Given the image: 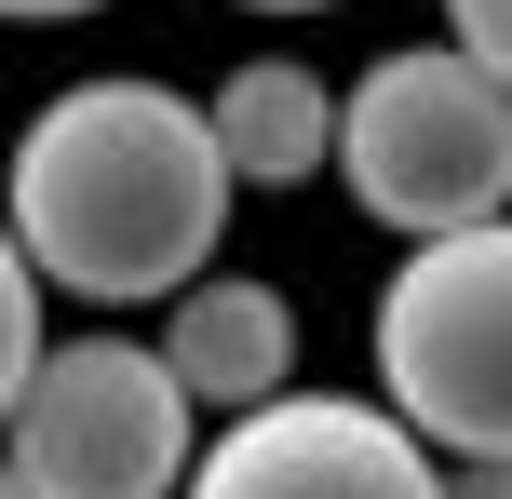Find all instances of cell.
I'll list each match as a JSON object with an SVG mask.
<instances>
[{"label": "cell", "mask_w": 512, "mask_h": 499, "mask_svg": "<svg viewBox=\"0 0 512 499\" xmlns=\"http://www.w3.org/2000/svg\"><path fill=\"white\" fill-rule=\"evenodd\" d=\"M230 149L176 81H68L27 108L14 162H0V216H14L27 270L81 311H135V297H189L230 243Z\"/></svg>", "instance_id": "obj_1"}, {"label": "cell", "mask_w": 512, "mask_h": 499, "mask_svg": "<svg viewBox=\"0 0 512 499\" xmlns=\"http://www.w3.org/2000/svg\"><path fill=\"white\" fill-rule=\"evenodd\" d=\"M337 176L391 243L512 216V81L472 68L459 41H391L337 95Z\"/></svg>", "instance_id": "obj_2"}, {"label": "cell", "mask_w": 512, "mask_h": 499, "mask_svg": "<svg viewBox=\"0 0 512 499\" xmlns=\"http://www.w3.org/2000/svg\"><path fill=\"white\" fill-rule=\"evenodd\" d=\"M364 338H378V405L432 459H512V216L405 243Z\"/></svg>", "instance_id": "obj_3"}, {"label": "cell", "mask_w": 512, "mask_h": 499, "mask_svg": "<svg viewBox=\"0 0 512 499\" xmlns=\"http://www.w3.org/2000/svg\"><path fill=\"white\" fill-rule=\"evenodd\" d=\"M0 459L27 473V499H176L189 486V378L162 365V338H41L14 419H0Z\"/></svg>", "instance_id": "obj_4"}, {"label": "cell", "mask_w": 512, "mask_h": 499, "mask_svg": "<svg viewBox=\"0 0 512 499\" xmlns=\"http://www.w3.org/2000/svg\"><path fill=\"white\" fill-rule=\"evenodd\" d=\"M176 499H445V459L378 392H270L230 405Z\"/></svg>", "instance_id": "obj_5"}, {"label": "cell", "mask_w": 512, "mask_h": 499, "mask_svg": "<svg viewBox=\"0 0 512 499\" xmlns=\"http://www.w3.org/2000/svg\"><path fill=\"white\" fill-rule=\"evenodd\" d=\"M162 365L189 378V405H270L297 392V297L256 270H203L189 297H162Z\"/></svg>", "instance_id": "obj_6"}, {"label": "cell", "mask_w": 512, "mask_h": 499, "mask_svg": "<svg viewBox=\"0 0 512 499\" xmlns=\"http://www.w3.org/2000/svg\"><path fill=\"white\" fill-rule=\"evenodd\" d=\"M203 122H216V149H230L243 189H297V176L337 162V81H310L297 54H243L203 95Z\"/></svg>", "instance_id": "obj_7"}, {"label": "cell", "mask_w": 512, "mask_h": 499, "mask_svg": "<svg viewBox=\"0 0 512 499\" xmlns=\"http://www.w3.org/2000/svg\"><path fill=\"white\" fill-rule=\"evenodd\" d=\"M41 270H27V243H14V216H0V419H14V392H27V365H41Z\"/></svg>", "instance_id": "obj_8"}, {"label": "cell", "mask_w": 512, "mask_h": 499, "mask_svg": "<svg viewBox=\"0 0 512 499\" xmlns=\"http://www.w3.org/2000/svg\"><path fill=\"white\" fill-rule=\"evenodd\" d=\"M445 41H459L472 68H499V81H512V0H445Z\"/></svg>", "instance_id": "obj_9"}, {"label": "cell", "mask_w": 512, "mask_h": 499, "mask_svg": "<svg viewBox=\"0 0 512 499\" xmlns=\"http://www.w3.org/2000/svg\"><path fill=\"white\" fill-rule=\"evenodd\" d=\"M445 499H512V459H445Z\"/></svg>", "instance_id": "obj_10"}, {"label": "cell", "mask_w": 512, "mask_h": 499, "mask_svg": "<svg viewBox=\"0 0 512 499\" xmlns=\"http://www.w3.org/2000/svg\"><path fill=\"white\" fill-rule=\"evenodd\" d=\"M68 14H108V0H0V27H68Z\"/></svg>", "instance_id": "obj_11"}, {"label": "cell", "mask_w": 512, "mask_h": 499, "mask_svg": "<svg viewBox=\"0 0 512 499\" xmlns=\"http://www.w3.org/2000/svg\"><path fill=\"white\" fill-rule=\"evenodd\" d=\"M243 14H337V0H243Z\"/></svg>", "instance_id": "obj_12"}, {"label": "cell", "mask_w": 512, "mask_h": 499, "mask_svg": "<svg viewBox=\"0 0 512 499\" xmlns=\"http://www.w3.org/2000/svg\"><path fill=\"white\" fill-rule=\"evenodd\" d=\"M0 499H27V473H14V459H0Z\"/></svg>", "instance_id": "obj_13"}]
</instances>
